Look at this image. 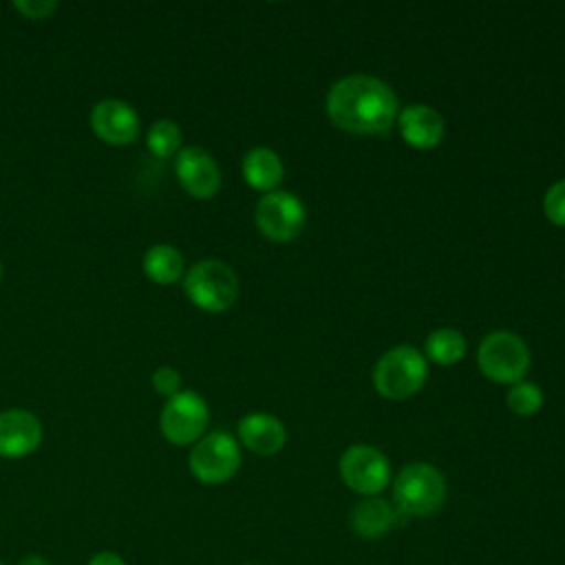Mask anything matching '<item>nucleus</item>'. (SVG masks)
<instances>
[{"mask_svg": "<svg viewBox=\"0 0 565 565\" xmlns=\"http://www.w3.org/2000/svg\"><path fill=\"white\" fill-rule=\"evenodd\" d=\"M426 373L424 355L415 347L399 344L377 360L373 369V384L380 395L388 399H404L422 388Z\"/></svg>", "mask_w": 565, "mask_h": 565, "instance_id": "4", "label": "nucleus"}, {"mask_svg": "<svg viewBox=\"0 0 565 565\" xmlns=\"http://www.w3.org/2000/svg\"><path fill=\"white\" fill-rule=\"evenodd\" d=\"M86 565H126V561L117 554V552H110V550H104V552H97L88 558Z\"/></svg>", "mask_w": 565, "mask_h": 565, "instance_id": "24", "label": "nucleus"}, {"mask_svg": "<svg viewBox=\"0 0 565 565\" xmlns=\"http://www.w3.org/2000/svg\"><path fill=\"white\" fill-rule=\"evenodd\" d=\"M349 523L355 536L375 541L388 534L391 527L397 523V510L380 497H366L353 505Z\"/></svg>", "mask_w": 565, "mask_h": 565, "instance_id": "15", "label": "nucleus"}, {"mask_svg": "<svg viewBox=\"0 0 565 565\" xmlns=\"http://www.w3.org/2000/svg\"><path fill=\"white\" fill-rule=\"evenodd\" d=\"M393 501L402 516H430L446 501V479L430 463H408L393 481Z\"/></svg>", "mask_w": 565, "mask_h": 565, "instance_id": "2", "label": "nucleus"}, {"mask_svg": "<svg viewBox=\"0 0 565 565\" xmlns=\"http://www.w3.org/2000/svg\"><path fill=\"white\" fill-rule=\"evenodd\" d=\"M285 426L267 413H252L238 422V439L254 455L269 457L285 446Z\"/></svg>", "mask_w": 565, "mask_h": 565, "instance_id": "13", "label": "nucleus"}, {"mask_svg": "<svg viewBox=\"0 0 565 565\" xmlns=\"http://www.w3.org/2000/svg\"><path fill=\"white\" fill-rule=\"evenodd\" d=\"M0 278H2V263H0Z\"/></svg>", "mask_w": 565, "mask_h": 565, "instance_id": "26", "label": "nucleus"}, {"mask_svg": "<svg viewBox=\"0 0 565 565\" xmlns=\"http://www.w3.org/2000/svg\"><path fill=\"white\" fill-rule=\"evenodd\" d=\"M397 95L373 75H349L327 95L329 119L355 135H382L397 119Z\"/></svg>", "mask_w": 565, "mask_h": 565, "instance_id": "1", "label": "nucleus"}, {"mask_svg": "<svg viewBox=\"0 0 565 565\" xmlns=\"http://www.w3.org/2000/svg\"><path fill=\"white\" fill-rule=\"evenodd\" d=\"M93 132L110 146H128L139 137V115L137 110L117 97L99 99L90 110Z\"/></svg>", "mask_w": 565, "mask_h": 565, "instance_id": "10", "label": "nucleus"}, {"mask_svg": "<svg viewBox=\"0 0 565 565\" xmlns=\"http://www.w3.org/2000/svg\"><path fill=\"white\" fill-rule=\"evenodd\" d=\"M426 353L437 364H455L466 353V338L461 331L450 327L437 329L426 340Z\"/></svg>", "mask_w": 565, "mask_h": 565, "instance_id": "18", "label": "nucleus"}, {"mask_svg": "<svg viewBox=\"0 0 565 565\" xmlns=\"http://www.w3.org/2000/svg\"><path fill=\"white\" fill-rule=\"evenodd\" d=\"M13 9H18L29 20H44L57 9V2H51V0H15Z\"/></svg>", "mask_w": 565, "mask_h": 565, "instance_id": "23", "label": "nucleus"}, {"mask_svg": "<svg viewBox=\"0 0 565 565\" xmlns=\"http://www.w3.org/2000/svg\"><path fill=\"white\" fill-rule=\"evenodd\" d=\"M397 124L402 137L415 148H433L444 137L441 115L426 104H413L399 110Z\"/></svg>", "mask_w": 565, "mask_h": 565, "instance_id": "14", "label": "nucleus"}, {"mask_svg": "<svg viewBox=\"0 0 565 565\" xmlns=\"http://www.w3.org/2000/svg\"><path fill=\"white\" fill-rule=\"evenodd\" d=\"M185 296L203 311H225L238 296V278L230 265L216 258H205L192 265L183 278Z\"/></svg>", "mask_w": 565, "mask_h": 565, "instance_id": "3", "label": "nucleus"}, {"mask_svg": "<svg viewBox=\"0 0 565 565\" xmlns=\"http://www.w3.org/2000/svg\"><path fill=\"white\" fill-rule=\"evenodd\" d=\"M0 565H4V563H0Z\"/></svg>", "mask_w": 565, "mask_h": 565, "instance_id": "27", "label": "nucleus"}, {"mask_svg": "<svg viewBox=\"0 0 565 565\" xmlns=\"http://www.w3.org/2000/svg\"><path fill=\"white\" fill-rule=\"evenodd\" d=\"M245 181L260 192H274L282 179L280 157L269 148H254L243 157Z\"/></svg>", "mask_w": 565, "mask_h": 565, "instance_id": "16", "label": "nucleus"}, {"mask_svg": "<svg viewBox=\"0 0 565 565\" xmlns=\"http://www.w3.org/2000/svg\"><path fill=\"white\" fill-rule=\"evenodd\" d=\"M188 466L194 479L207 486L230 481L241 466L238 441L223 430L203 435L190 450Z\"/></svg>", "mask_w": 565, "mask_h": 565, "instance_id": "5", "label": "nucleus"}, {"mask_svg": "<svg viewBox=\"0 0 565 565\" xmlns=\"http://www.w3.org/2000/svg\"><path fill=\"white\" fill-rule=\"evenodd\" d=\"M477 362L486 377L501 384H516L530 366V351L516 333L492 331L481 340Z\"/></svg>", "mask_w": 565, "mask_h": 565, "instance_id": "6", "label": "nucleus"}, {"mask_svg": "<svg viewBox=\"0 0 565 565\" xmlns=\"http://www.w3.org/2000/svg\"><path fill=\"white\" fill-rule=\"evenodd\" d=\"M152 388L163 395V397H174L177 393H181V375L177 369L172 366H159L152 373Z\"/></svg>", "mask_w": 565, "mask_h": 565, "instance_id": "22", "label": "nucleus"}, {"mask_svg": "<svg viewBox=\"0 0 565 565\" xmlns=\"http://www.w3.org/2000/svg\"><path fill=\"white\" fill-rule=\"evenodd\" d=\"M183 254L168 243H157L143 254V271L157 285H172L183 276Z\"/></svg>", "mask_w": 565, "mask_h": 565, "instance_id": "17", "label": "nucleus"}, {"mask_svg": "<svg viewBox=\"0 0 565 565\" xmlns=\"http://www.w3.org/2000/svg\"><path fill=\"white\" fill-rule=\"evenodd\" d=\"M543 404V393L532 382H516L508 391V406L516 415H534Z\"/></svg>", "mask_w": 565, "mask_h": 565, "instance_id": "20", "label": "nucleus"}, {"mask_svg": "<svg viewBox=\"0 0 565 565\" xmlns=\"http://www.w3.org/2000/svg\"><path fill=\"white\" fill-rule=\"evenodd\" d=\"M42 441L40 419L24 408H9L0 413V457L22 459L31 455Z\"/></svg>", "mask_w": 565, "mask_h": 565, "instance_id": "12", "label": "nucleus"}, {"mask_svg": "<svg viewBox=\"0 0 565 565\" xmlns=\"http://www.w3.org/2000/svg\"><path fill=\"white\" fill-rule=\"evenodd\" d=\"M146 146L154 157L168 159L181 150V128L172 119H157L146 132Z\"/></svg>", "mask_w": 565, "mask_h": 565, "instance_id": "19", "label": "nucleus"}, {"mask_svg": "<svg viewBox=\"0 0 565 565\" xmlns=\"http://www.w3.org/2000/svg\"><path fill=\"white\" fill-rule=\"evenodd\" d=\"M338 470L344 486L362 497H377L391 481V463L386 455L366 444L347 448L340 457Z\"/></svg>", "mask_w": 565, "mask_h": 565, "instance_id": "8", "label": "nucleus"}, {"mask_svg": "<svg viewBox=\"0 0 565 565\" xmlns=\"http://www.w3.org/2000/svg\"><path fill=\"white\" fill-rule=\"evenodd\" d=\"M18 565H49V561L40 554H26L24 558H20Z\"/></svg>", "mask_w": 565, "mask_h": 565, "instance_id": "25", "label": "nucleus"}, {"mask_svg": "<svg viewBox=\"0 0 565 565\" xmlns=\"http://www.w3.org/2000/svg\"><path fill=\"white\" fill-rule=\"evenodd\" d=\"M174 172L181 188L194 199H210L221 188V170L214 157L199 146H188L177 152Z\"/></svg>", "mask_w": 565, "mask_h": 565, "instance_id": "11", "label": "nucleus"}, {"mask_svg": "<svg viewBox=\"0 0 565 565\" xmlns=\"http://www.w3.org/2000/svg\"><path fill=\"white\" fill-rule=\"evenodd\" d=\"M254 218L267 238L285 243L300 234L305 225V207L294 194L274 190L258 199Z\"/></svg>", "mask_w": 565, "mask_h": 565, "instance_id": "9", "label": "nucleus"}, {"mask_svg": "<svg viewBox=\"0 0 565 565\" xmlns=\"http://www.w3.org/2000/svg\"><path fill=\"white\" fill-rule=\"evenodd\" d=\"M543 210L554 225L565 227V179L554 183L543 199Z\"/></svg>", "mask_w": 565, "mask_h": 565, "instance_id": "21", "label": "nucleus"}, {"mask_svg": "<svg viewBox=\"0 0 565 565\" xmlns=\"http://www.w3.org/2000/svg\"><path fill=\"white\" fill-rule=\"evenodd\" d=\"M210 422L205 399L194 391H181L166 402L159 415V428L163 437L174 446L196 444Z\"/></svg>", "mask_w": 565, "mask_h": 565, "instance_id": "7", "label": "nucleus"}]
</instances>
